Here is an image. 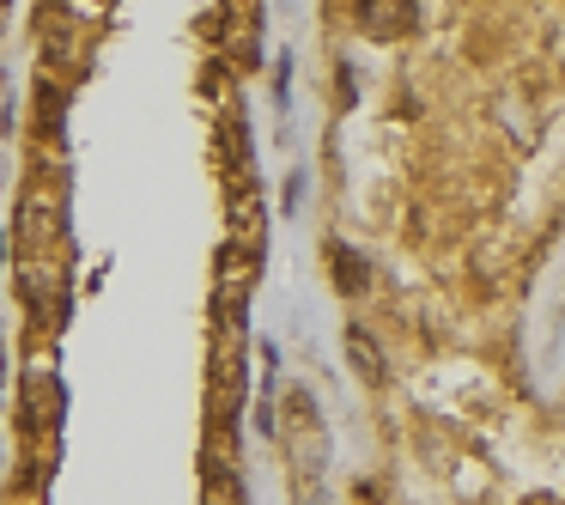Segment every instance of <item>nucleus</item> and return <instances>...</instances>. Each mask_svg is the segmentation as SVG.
<instances>
[{"label": "nucleus", "mask_w": 565, "mask_h": 505, "mask_svg": "<svg viewBox=\"0 0 565 505\" xmlns=\"http://www.w3.org/2000/svg\"><path fill=\"white\" fill-rule=\"evenodd\" d=\"M286 426L298 432L304 445H310V439H322V414H316V402H310L304 390H286Z\"/></svg>", "instance_id": "20e7f679"}, {"label": "nucleus", "mask_w": 565, "mask_h": 505, "mask_svg": "<svg viewBox=\"0 0 565 505\" xmlns=\"http://www.w3.org/2000/svg\"><path fill=\"white\" fill-rule=\"evenodd\" d=\"M37 128H49V134L61 128V86H43L37 80Z\"/></svg>", "instance_id": "39448f33"}, {"label": "nucleus", "mask_w": 565, "mask_h": 505, "mask_svg": "<svg viewBox=\"0 0 565 505\" xmlns=\"http://www.w3.org/2000/svg\"><path fill=\"white\" fill-rule=\"evenodd\" d=\"M329 274H335V286H341L347 299L371 293V262H365L353 244H329Z\"/></svg>", "instance_id": "f03ea898"}, {"label": "nucleus", "mask_w": 565, "mask_h": 505, "mask_svg": "<svg viewBox=\"0 0 565 505\" xmlns=\"http://www.w3.org/2000/svg\"><path fill=\"white\" fill-rule=\"evenodd\" d=\"M359 25L371 37H408L414 31V0H359Z\"/></svg>", "instance_id": "f257e3e1"}, {"label": "nucleus", "mask_w": 565, "mask_h": 505, "mask_svg": "<svg viewBox=\"0 0 565 505\" xmlns=\"http://www.w3.org/2000/svg\"><path fill=\"white\" fill-rule=\"evenodd\" d=\"M201 92H207V98H219V92H225V74H219V67H207V74H201Z\"/></svg>", "instance_id": "423d86ee"}, {"label": "nucleus", "mask_w": 565, "mask_h": 505, "mask_svg": "<svg viewBox=\"0 0 565 505\" xmlns=\"http://www.w3.org/2000/svg\"><path fill=\"white\" fill-rule=\"evenodd\" d=\"M347 359H353V372H359V378H365L371 390H383V378H389V366H383V353H377V341H371V335H365L359 323L347 329Z\"/></svg>", "instance_id": "7ed1b4c3"}]
</instances>
